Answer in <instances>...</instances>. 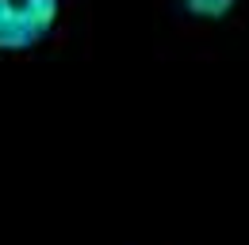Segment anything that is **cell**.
I'll list each match as a JSON object with an SVG mask.
<instances>
[{"instance_id": "cell-1", "label": "cell", "mask_w": 249, "mask_h": 245, "mask_svg": "<svg viewBox=\"0 0 249 245\" xmlns=\"http://www.w3.org/2000/svg\"><path fill=\"white\" fill-rule=\"evenodd\" d=\"M165 61H249V0H150Z\"/></svg>"}, {"instance_id": "cell-2", "label": "cell", "mask_w": 249, "mask_h": 245, "mask_svg": "<svg viewBox=\"0 0 249 245\" xmlns=\"http://www.w3.org/2000/svg\"><path fill=\"white\" fill-rule=\"evenodd\" d=\"M92 38L89 0H0V61H27L62 54Z\"/></svg>"}, {"instance_id": "cell-3", "label": "cell", "mask_w": 249, "mask_h": 245, "mask_svg": "<svg viewBox=\"0 0 249 245\" xmlns=\"http://www.w3.org/2000/svg\"><path fill=\"white\" fill-rule=\"evenodd\" d=\"M119 245H177V242H119Z\"/></svg>"}]
</instances>
